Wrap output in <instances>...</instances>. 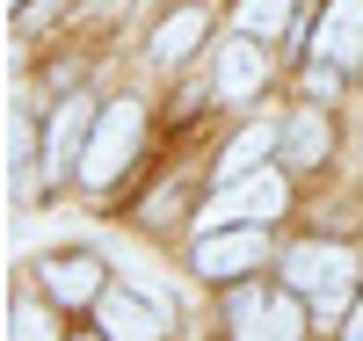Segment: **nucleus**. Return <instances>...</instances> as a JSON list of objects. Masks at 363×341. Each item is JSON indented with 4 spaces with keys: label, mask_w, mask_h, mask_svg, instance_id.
Wrapping results in <instances>:
<instances>
[{
    "label": "nucleus",
    "mask_w": 363,
    "mask_h": 341,
    "mask_svg": "<svg viewBox=\"0 0 363 341\" xmlns=\"http://www.w3.org/2000/svg\"><path fill=\"white\" fill-rule=\"evenodd\" d=\"M203 44V8H174L160 29H153V58H167V66H174V58H189Z\"/></svg>",
    "instance_id": "obj_12"
},
{
    "label": "nucleus",
    "mask_w": 363,
    "mask_h": 341,
    "mask_svg": "<svg viewBox=\"0 0 363 341\" xmlns=\"http://www.w3.org/2000/svg\"><path fill=\"white\" fill-rule=\"evenodd\" d=\"M277 131H284V123H269V131H247V138H233V145H225V160H218V181H240V174H255V167H262V152L277 145Z\"/></svg>",
    "instance_id": "obj_13"
},
{
    "label": "nucleus",
    "mask_w": 363,
    "mask_h": 341,
    "mask_svg": "<svg viewBox=\"0 0 363 341\" xmlns=\"http://www.w3.org/2000/svg\"><path fill=\"white\" fill-rule=\"evenodd\" d=\"M291 203V189H284V174H269V167H255L247 174V189H225L218 203L203 211L211 225H269L277 218V211Z\"/></svg>",
    "instance_id": "obj_7"
},
{
    "label": "nucleus",
    "mask_w": 363,
    "mask_h": 341,
    "mask_svg": "<svg viewBox=\"0 0 363 341\" xmlns=\"http://www.w3.org/2000/svg\"><path fill=\"white\" fill-rule=\"evenodd\" d=\"M138 138H145V109H138V102H109V109L95 116L87 152H80V181H87V189H109V181L124 174V160L138 152Z\"/></svg>",
    "instance_id": "obj_2"
},
{
    "label": "nucleus",
    "mask_w": 363,
    "mask_h": 341,
    "mask_svg": "<svg viewBox=\"0 0 363 341\" xmlns=\"http://www.w3.org/2000/svg\"><path fill=\"white\" fill-rule=\"evenodd\" d=\"M313 58H335V66H356L363 58V0H335L313 29Z\"/></svg>",
    "instance_id": "obj_8"
},
{
    "label": "nucleus",
    "mask_w": 363,
    "mask_h": 341,
    "mask_svg": "<svg viewBox=\"0 0 363 341\" xmlns=\"http://www.w3.org/2000/svg\"><path fill=\"white\" fill-rule=\"evenodd\" d=\"M262 255H269L262 225H211V233L196 240V269L218 276V284H233V276H255Z\"/></svg>",
    "instance_id": "obj_4"
},
{
    "label": "nucleus",
    "mask_w": 363,
    "mask_h": 341,
    "mask_svg": "<svg viewBox=\"0 0 363 341\" xmlns=\"http://www.w3.org/2000/svg\"><path fill=\"white\" fill-rule=\"evenodd\" d=\"M44 291L58 305H95L102 298V262L95 255H51L44 262Z\"/></svg>",
    "instance_id": "obj_9"
},
{
    "label": "nucleus",
    "mask_w": 363,
    "mask_h": 341,
    "mask_svg": "<svg viewBox=\"0 0 363 341\" xmlns=\"http://www.w3.org/2000/svg\"><path fill=\"white\" fill-rule=\"evenodd\" d=\"M313 305H291L284 291H240L233 298V341H298Z\"/></svg>",
    "instance_id": "obj_3"
},
{
    "label": "nucleus",
    "mask_w": 363,
    "mask_h": 341,
    "mask_svg": "<svg viewBox=\"0 0 363 341\" xmlns=\"http://www.w3.org/2000/svg\"><path fill=\"white\" fill-rule=\"evenodd\" d=\"M8 341H58V327H51V313H44V305H15Z\"/></svg>",
    "instance_id": "obj_16"
},
{
    "label": "nucleus",
    "mask_w": 363,
    "mask_h": 341,
    "mask_svg": "<svg viewBox=\"0 0 363 341\" xmlns=\"http://www.w3.org/2000/svg\"><path fill=\"white\" fill-rule=\"evenodd\" d=\"M284 152H291V160L298 167H313V160H327V123L306 109V116H291L284 123Z\"/></svg>",
    "instance_id": "obj_14"
},
{
    "label": "nucleus",
    "mask_w": 363,
    "mask_h": 341,
    "mask_svg": "<svg viewBox=\"0 0 363 341\" xmlns=\"http://www.w3.org/2000/svg\"><path fill=\"white\" fill-rule=\"evenodd\" d=\"M291 291H313V320H349V291H356V255L349 247H291L284 255Z\"/></svg>",
    "instance_id": "obj_1"
},
{
    "label": "nucleus",
    "mask_w": 363,
    "mask_h": 341,
    "mask_svg": "<svg viewBox=\"0 0 363 341\" xmlns=\"http://www.w3.org/2000/svg\"><path fill=\"white\" fill-rule=\"evenodd\" d=\"M95 313H102L109 341H167V305L145 298V291H102Z\"/></svg>",
    "instance_id": "obj_6"
},
{
    "label": "nucleus",
    "mask_w": 363,
    "mask_h": 341,
    "mask_svg": "<svg viewBox=\"0 0 363 341\" xmlns=\"http://www.w3.org/2000/svg\"><path fill=\"white\" fill-rule=\"evenodd\" d=\"M255 87H262V51H255V37H233L218 51V95L225 102H247Z\"/></svg>",
    "instance_id": "obj_10"
},
{
    "label": "nucleus",
    "mask_w": 363,
    "mask_h": 341,
    "mask_svg": "<svg viewBox=\"0 0 363 341\" xmlns=\"http://www.w3.org/2000/svg\"><path fill=\"white\" fill-rule=\"evenodd\" d=\"M306 87H313L320 102L335 95V87H342V73H335V58H313V66H306Z\"/></svg>",
    "instance_id": "obj_17"
},
{
    "label": "nucleus",
    "mask_w": 363,
    "mask_h": 341,
    "mask_svg": "<svg viewBox=\"0 0 363 341\" xmlns=\"http://www.w3.org/2000/svg\"><path fill=\"white\" fill-rule=\"evenodd\" d=\"M342 341H363V305H356V313L342 320Z\"/></svg>",
    "instance_id": "obj_18"
},
{
    "label": "nucleus",
    "mask_w": 363,
    "mask_h": 341,
    "mask_svg": "<svg viewBox=\"0 0 363 341\" xmlns=\"http://www.w3.org/2000/svg\"><path fill=\"white\" fill-rule=\"evenodd\" d=\"M240 37H284L291 29V0H240Z\"/></svg>",
    "instance_id": "obj_15"
},
{
    "label": "nucleus",
    "mask_w": 363,
    "mask_h": 341,
    "mask_svg": "<svg viewBox=\"0 0 363 341\" xmlns=\"http://www.w3.org/2000/svg\"><path fill=\"white\" fill-rule=\"evenodd\" d=\"M95 102L87 95H66L51 109V123H44V174H73L80 167V152H87V138H95Z\"/></svg>",
    "instance_id": "obj_5"
},
{
    "label": "nucleus",
    "mask_w": 363,
    "mask_h": 341,
    "mask_svg": "<svg viewBox=\"0 0 363 341\" xmlns=\"http://www.w3.org/2000/svg\"><path fill=\"white\" fill-rule=\"evenodd\" d=\"M8 181H15V203H37L44 181H37V131L15 116L8 123Z\"/></svg>",
    "instance_id": "obj_11"
}]
</instances>
